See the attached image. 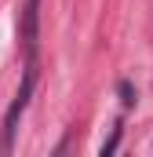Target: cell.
Instances as JSON below:
<instances>
[{
	"label": "cell",
	"mask_w": 153,
	"mask_h": 157,
	"mask_svg": "<svg viewBox=\"0 0 153 157\" xmlns=\"http://www.w3.org/2000/svg\"><path fill=\"white\" fill-rule=\"evenodd\" d=\"M33 84H37V62L29 59V62H26V73H22V84H18V91H15L7 113H4V135H0V150H4V154L15 146V132H18V121H22V113H26V106H29Z\"/></svg>",
	"instance_id": "cell-1"
},
{
	"label": "cell",
	"mask_w": 153,
	"mask_h": 157,
	"mask_svg": "<svg viewBox=\"0 0 153 157\" xmlns=\"http://www.w3.org/2000/svg\"><path fill=\"white\" fill-rule=\"evenodd\" d=\"M37 37H40V0H26L22 4V44L26 55H37Z\"/></svg>",
	"instance_id": "cell-2"
},
{
	"label": "cell",
	"mask_w": 153,
	"mask_h": 157,
	"mask_svg": "<svg viewBox=\"0 0 153 157\" xmlns=\"http://www.w3.org/2000/svg\"><path fill=\"white\" fill-rule=\"evenodd\" d=\"M120 102H124V106H131V102H135V91H131V84H128V80H120Z\"/></svg>",
	"instance_id": "cell-3"
}]
</instances>
